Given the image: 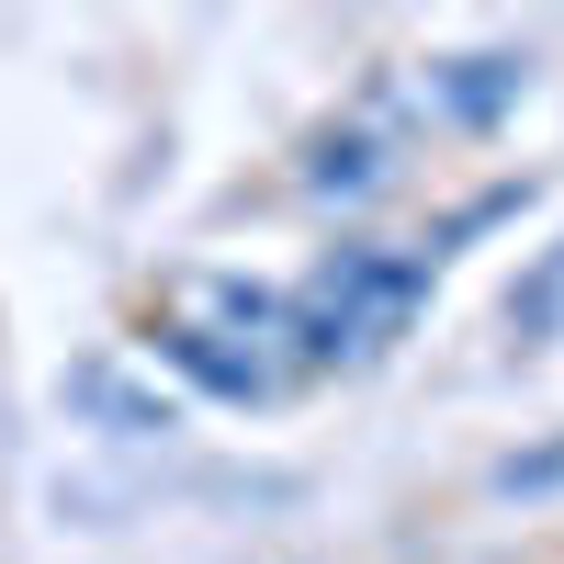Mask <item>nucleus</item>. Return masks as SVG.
<instances>
[{"instance_id":"nucleus-1","label":"nucleus","mask_w":564,"mask_h":564,"mask_svg":"<svg viewBox=\"0 0 564 564\" xmlns=\"http://www.w3.org/2000/svg\"><path fill=\"white\" fill-rule=\"evenodd\" d=\"M417 294H430V260H395V249H339L305 294H294V339L327 350V361H372L395 339V327L417 316Z\"/></svg>"},{"instance_id":"nucleus-5","label":"nucleus","mask_w":564,"mask_h":564,"mask_svg":"<svg viewBox=\"0 0 564 564\" xmlns=\"http://www.w3.org/2000/svg\"><path fill=\"white\" fill-rule=\"evenodd\" d=\"M305 181H316V193H372V181H395V159L372 148V135H327Z\"/></svg>"},{"instance_id":"nucleus-4","label":"nucleus","mask_w":564,"mask_h":564,"mask_svg":"<svg viewBox=\"0 0 564 564\" xmlns=\"http://www.w3.org/2000/svg\"><path fill=\"white\" fill-rule=\"evenodd\" d=\"M564 327V249L531 260V282H508V339H553Z\"/></svg>"},{"instance_id":"nucleus-2","label":"nucleus","mask_w":564,"mask_h":564,"mask_svg":"<svg viewBox=\"0 0 564 564\" xmlns=\"http://www.w3.org/2000/svg\"><path fill=\"white\" fill-rule=\"evenodd\" d=\"M57 406H68V417H90L102 441H170V430H181V406L148 384V372H124L113 350L68 361V372H57Z\"/></svg>"},{"instance_id":"nucleus-3","label":"nucleus","mask_w":564,"mask_h":564,"mask_svg":"<svg viewBox=\"0 0 564 564\" xmlns=\"http://www.w3.org/2000/svg\"><path fill=\"white\" fill-rule=\"evenodd\" d=\"M520 68H531V57H452V68H430V102H441L452 124H486L508 90H520Z\"/></svg>"}]
</instances>
